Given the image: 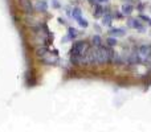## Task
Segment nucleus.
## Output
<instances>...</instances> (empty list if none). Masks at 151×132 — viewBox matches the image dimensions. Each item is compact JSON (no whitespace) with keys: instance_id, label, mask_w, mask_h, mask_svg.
Returning <instances> with one entry per match:
<instances>
[{"instance_id":"obj_1","label":"nucleus","mask_w":151,"mask_h":132,"mask_svg":"<svg viewBox=\"0 0 151 132\" xmlns=\"http://www.w3.org/2000/svg\"><path fill=\"white\" fill-rule=\"evenodd\" d=\"M89 49V45L86 42H76L70 49V61L76 65H80L83 62V56L86 54Z\"/></svg>"},{"instance_id":"obj_2","label":"nucleus","mask_w":151,"mask_h":132,"mask_svg":"<svg viewBox=\"0 0 151 132\" xmlns=\"http://www.w3.org/2000/svg\"><path fill=\"white\" fill-rule=\"evenodd\" d=\"M138 58L145 64H151V45H142L138 48Z\"/></svg>"},{"instance_id":"obj_3","label":"nucleus","mask_w":151,"mask_h":132,"mask_svg":"<svg viewBox=\"0 0 151 132\" xmlns=\"http://www.w3.org/2000/svg\"><path fill=\"white\" fill-rule=\"evenodd\" d=\"M39 56L45 61V62H48V64H53V62H56V61H57V57H56V56H53L52 53L48 50V48H40V49H39Z\"/></svg>"},{"instance_id":"obj_4","label":"nucleus","mask_w":151,"mask_h":132,"mask_svg":"<svg viewBox=\"0 0 151 132\" xmlns=\"http://www.w3.org/2000/svg\"><path fill=\"white\" fill-rule=\"evenodd\" d=\"M129 25H130L131 28L138 29V31H141V32H146V28L143 26L142 21H139L138 19H134V20H130V21H129Z\"/></svg>"},{"instance_id":"obj_5","label":"nucleus","mask_w":151,"mask_h":132,"mask_svg":"<svg viewBox=\"0 0 151 132\" xmlns=\"http://www.w3.org/2000/svg\"><path fill=\"white\" fill-rule=\"evenodd\" d=\"M125 33H126V32L123 31V29H121V28H113L111 31H110V34H111V36H115V37L125 36Z\"/></svg>"},{"instance_id":"obj_6","label":"nucleus","mask_w":151,"mask_h":132,"mask_svg":"<svg viewBox=\"0 0 151 132\" xmlns=\"http://www.w3.org/2000/svg\"><path fill=\"white\" fill-rule=\"evenodd\" d=\"M131 11H133V7H131V4H127V5H125V7L122 8L123 15H130Z\"/></svg>"},{"instance_id":"obj_7","label":"nucleus","mask_w":151,"mask_h":132,"mask_svg":"<svg viewBox=\"0 0 151 132\" xmlns=\"http://www.w3.org/2000/svg\"><path fill=\"white\" fill-rule=\"evenodd\" d=\"M37 8H39V11H45V9H47V1L40 0V1L37 3Z\"/></svg>"},{"instance_id":"obj_8","label":"nucleus","mask_w":151,"mask_h":132,"mask_svg":"<svg viewBox=\"0 0 151 132\" xmlns=\"http://www.w3.org/2000/svg\"><path fill=\"white\" fill-rule=\"evenodd\" d=\"M101 39H99L98 36L93 37V46H101Z\"/></svg>"},{"instance_id":"obj_9","label":"nucleus","mask_w":151,"mask_h":132,"mask_svg":"<svg viewBox=\"0 0 151 132\" xmlns=\"http://www.w3.org/2000/svg\"><path fill=\"white\" fill-rule=\"evenodd\" d=\"M78 23H80V25H82V26H88V23H86V20H85V19H82V17L78 19Z\"/></svg>"},{"instance_id":"obj_10","label":"nucleus","mask_w":151,"mask_h":132,"mask_svg":"<svg viewBox=\"0 0 151 132\" xmlns=\"http://www.w3.org/2000/svg\"><path fill=\"white\" fill-rule=\"evenodd\" d=\"M69 36H70V39H74V37L77 36V33H76L74 29H70V31H69Z\"/></svg>"},{"instance_id":"obj_11","label":"nucleus","mask_w":151,"mask_h":132,"mask_svg":"<svg viewBox=\"0 0 151 132\" xmlns=\"http://www.w3.org/2000/svg\"><path fill=\"white\" fill-rule=\"evenodd\" d=\"M107 44L109 45H115L117 44V41H115V39H107Z\"/></svg>"},{"instance_id":"obj_12","label":"nucleus","mask_w":151,"mask_h":132,"mask_svg":"<svg viewBox=\"0 0 151 132\" xmlns=\"http://www.w3.org/2000/svg\"><path fill=\"white\" fill-rule=\"evenodd\" d=\"M104 24L105 25H109L110 24V16H106V17L104 19Z\"/></svg>"},{"instance_id":"obj_13","label":"nucleus","mask_w":151,"mask_h":132,"mask_svg":"<svg viewBox=\"0 0 151 132\" xmlns=\"http://www.w3.org/2000/svg\"><path fill=\"white\" fill-rule=\"evenodd\" d=\"M80 13H81L80 9H76L74 12H73V16H74V17H78V19H80Z\"/></svg>"},{"instance_id":"obj_14","label":"nucleus","mask_w":151,"mask_h":132,"mask_svg":"<svg viewBox=\"0 0 151 132\" xmlns=\"http://www.w3.org/2000/svg\"><path fill=\"white\" fill-rule=\"evenodd\" d=\"M98 1H99V3H102V1H107V0H98Z\"/></svg>"}]
</instances>
